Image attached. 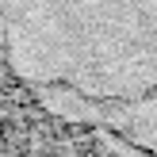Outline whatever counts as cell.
I'll use <instances>...</instances> for the list:
<instances>
[{
	"instance_id": "1",
	"label": "cell",
	"mask_w": 157,
	"mask_h": 157,
	"mask_svg": "<svg viewBox=\"0 0 157 157\" xmlns=\"http://www.w3.org/2000/svg\"><path fill=\"white\" fill-rule=\"evenodd\" d=\"M0 46L61 123L157 157V0H8Z\"/></svg>"
}]
</instances>
